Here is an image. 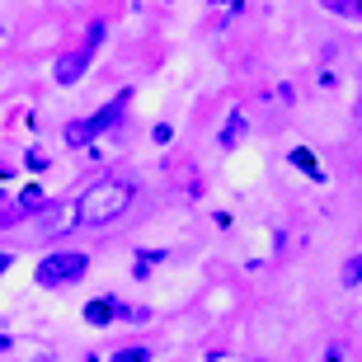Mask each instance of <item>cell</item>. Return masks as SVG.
I'll return each instance as SVG.
<instances>
[{
  "mask_svg": "<svg viewBox=\"0 0 362 362\" xmlns=\"http://www.w3.org/2000/svg\"><path fill=\"white\" fill-rule=\"evenodd\" d=\"M127 202H132V184L127 179H94L85 188V198L76 202V212H81L85 226H108L113 216L127 212Z\"/></svg>",
  "mask_w": 362,
  "mask_h": 362,
  "instance_id": "cell-1",
  "label": "cell"
},
{
  "mask_svg": "<svg viewBox=\"0 0 362 362\" xmlns=\"http://www.w3.org/2000/svg\"><path fill=\"white\" fill-rule=\"evenodd\" d=\"M85 273H90V255H81V250H57V255H47L38 264V287H47V292H57V287H71V282H81Z\"/></svg>",
  "mask_w": 362,
  "mask_h": 362,
  "instance_id": "cell-2",
  "label": "cell"
},
{
  "mask_svg": "<svg viewBox=\"0 0 362 362\" xmlns=\"http://www.w3.org/2000/svg\"><path fill=\"white\" fill-rule=\"evenodd\" d=\"M127 99H132V94L122 90V94H113V99H108V104L99 108L94 118H85V127H90V136H104L108 127H118V122H122V113H127Z\"/></svg>",
  "mask_w": 362,
  "mask_h": 362,
  "instance_id": "cell-3",
  "label": "cell"
},
{
  "mask_svg": "<svg viewBox=\"0 0 362 362\" xmlns=\"http://www.w3.org/2000/svg\"><path fill=\"white\" fill-rule=\"evenodd\" d=\"M85 66H90V57H85V52H66L62 62H57L52 76H57V85H76L85 76Z\"/></svg>",
  "mask_w": 362,
  "mask_h": 362,
  "instance_id": "cell-4",
  "label": "cell"
},
{
  "mask_svg": "<svg viewBox=\"0 0 362 362\" xmlns=\"http://www.w3.org/2000/svg\"><path fill=\"white\" fill-rule=\"evenodd\" d=\"M85 320H90L94 329L113 325V320H118V301H113V296H99V301H90V306H85Z\"/></svg>",
  "mask_w": 362,
  "mask_h": 362,
  "instance_id": "cell-5",
  "label": "cell"
},
{
  "mask_svg": "<svg viewBox=\"0 0 362 362\" xmlns=\"http://www.w3.org/2000/svg\"><path fill=\"white\" fill-rule=\"evenodd\" d=\"M42 207H47V198H42V188L38 184H28L24 193H19V202H14V216H38ZM10 216V221H14Z\"/></svg>",
  "mask_w": 362,
  "mask_h": 362,
  "instance_id": "cell-6",
  "label": "cell"
},
{
  "mask_svg": "<svg viewBox=\"0 0 362 362\" xmlns=\"http://www.w3.org/2000/svg\"><path fill=\"white\" fill-rule=\"evenodd\" d=\"M287 160H292V165H296V170H301L306 179H325V175H320V160H315V156H310L306 146H296L292 156H287Z\"/></svg>",
  "mask_w": 362,
  "mask_h": 362,
  "instance_id": "cell-7",
  "label": "cell"
},
{
  "mask_svg": "<svg viewBox=\"0 0 362 362\" xmlns=\"http://www.w3.org/2000/svg\"><path fill=\"white\" fill-rule=\"evenodd\" d=\"M240 132H245V113L235 108V113L226 118V127H221V146H235V141H240Z\"/></svg>",
  "mask_w": 362,
  "mask_h": 362,
  "instance_id": "cell-8",
  "label": "cell"
},
{
  "mask_svg": "<svg viewBox=\"0 0 362 362\" xmlns=\"http://www.w3.org/2000/svg\"><path fill=\"white\" fill-rule=\"evenodd\" d=\"M325 10H334L344 14V19H362V0H320Z\"/></svg>",
  "mask_w": 362,
  "mask_h": 362,
  "instance_id": "cell-9",
  "label": "cell"
},
{
  "mask_svg": "<svg viewBox=\"0 0 362 362\" xmlns=\"http://www.w3.org/2000/svg\"><path fill=\"white\" fill-rule=\"evenodd\" d=\"M358 282H362V255H353L344 264V287H358Z\"/></svg>",
  "mask_w": 362,
  "mask_h": 362,
  "instance_id": "cell-10",
  "label": "cell"
},
{
  "mask_svg": "<svg viewBox=\"0 0 362 362\" xmlns=\"http://www.w3.org/2000/svg\"><path fill=\"white\" fill-rule=\"evenodd\" d=\"M66 141H71V146H90V127H85V122H71Z\"/></svg>",
  "mask_w": 362,
  "mask_h": 362,
  "instance_id": "cell-11",
  "label": "cell"
},
{
  "mask_svg": "<svg viewBox=\"0 0 362 362\" xmlns=\"http://www.w3.org/2000/svg\"><path fill=\"white\" fill-rule=\"evenodd\" d=\"M113 362H151V349H122Z\"/></svg>",
  "mask_w": 362,
  "mask_h": 362,
  "instance_id": "cell-12",
  "label": "cell"
},
{
  "mask_svg": "<svg viewBox=\"0 0 362 362\" xmlns=\"http://www.w3.org/2000/svg\"><path fill=\"white\" fill-rule=\"evenodd\" d=\"M170 136H175V127H170V122H156V132H151V141H160V146H165Z\"/></svg>",
  "mask_w": 362,
  "mask_h": 362,
  "instance_id": "cell-13",
  "label": "cell"
},
{
  "mask_svg": "<svg viewBox=\"0 0 362 362\" xmlns=\"http://www.w3.org/2000/svg\"><path fill=\"white\" fill-rule=\"evenodd\" d=\"M99 42H104V24L94 19V24H90V47H99Z\"/></svg>",
  "mask_w": 362,
  "mask_h": 362,
  "instance_id": "cell-14",
  "label": "cell"
},
{
  "mask_svg": "<svg viewBox=\"0 0 362 362\" xmlns=\"http://www.w3.org/2000/svg\"><path fill=\"white\" fill-rule=\"evenodd\" d=\"M10 264H14V255H0V273H5V269H10Z\"/></svg>",
  "mask_w": 362,
  "mask_h": 362,
  "instance_id": "cell-15",
  "label": "cell"
},
{
  "mask_svg": "<svg viewBox=\"0 0 362 362\" xmlns=\"http://www.w3.org/2000/svg\"><path fill=\"white\" fill-rule=\"evenodd\" d=\"M0 179H10V175H5V165H0Z\"/></svg>",
  "mask_w": 362,
  "mask_h": 362,
  "instance_id": "cell-16",
  "label": "cell"
},
{
  "mask_svg": "<svg viewBox=\"0 0 362 362\" xmlns=\"http://www.w3.org/2000/svg\"><path fill=\"white\" fill-rule=\"evenodd\" d=\"M325 362H334V358H325Z\"/></svg>",
  "mask_w": 362,
  "mask_h": 362,
  "instance_id": "cell-17",
  "label": "cell"
}]
</instances>
